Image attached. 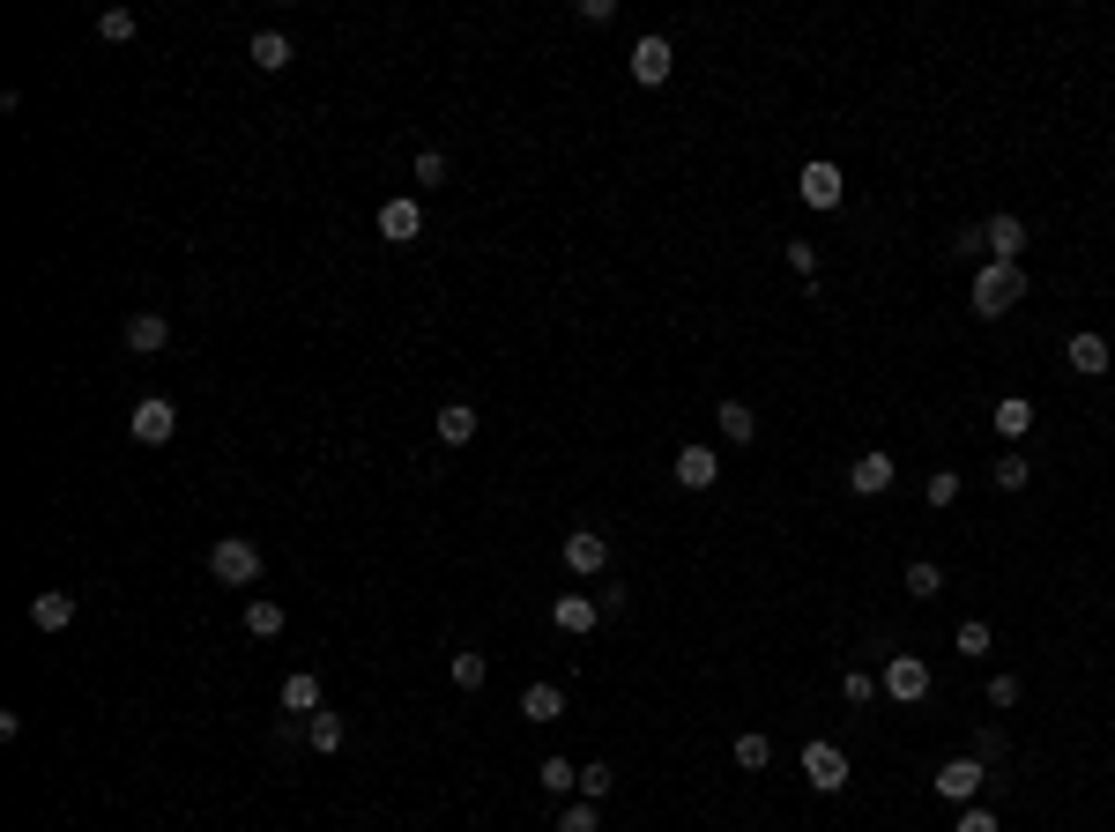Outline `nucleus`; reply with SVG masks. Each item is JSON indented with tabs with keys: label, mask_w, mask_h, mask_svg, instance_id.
I'll return each mask as SVG.
<instances>
[{
	"label": "nucleus",
	"mask_w": 1115,
	"mask_h": 832,
	"mask_svg": "<svg viewBox=\"0 0 1115 832\" xmlns=\"http://www.w3.org/2000/svg\"><path fill=\"white\" fill-rule=\"evenodd\" d=\"M432 424H439V439H446V446H469V439H476V409H469V402H446Z\"/></svg>",
	"instance_id": "20"
},
{
	"label": "nucleus",
	"mask_w": 1115,
	"mask_h": 832,
	"mask_svg": "<svg viewBox=\"0 0 1115 832\" xmlns=\"http://www.w3.org/2000/svg\"><path fill=\"white\" fill-rule=\"evenodd\" d=\"M789 268L795 275H818V245L811 239H789Z\"/></svg>",
	"instance_id": "38"
},
{
	"label": "nucleus",
	"mask_w": 1115,
	"mask_h": 832,
	"mask_svg": "<svg viewBox=\"0 0 1115 832\" xmlns=\"http://www.w3.org/2000/svg\"><path fill=\"white\" fill-rule=\"evenodd\" d=\"M990 707H1018V677H990Z\"/></svg>",
	"instance_id": "40"
},
{
	"label": "nucleus",
	"mask_w": 1115,
	"mask_h": 832,
	"mask_svg": "<svg viewBox=\"0 0 1115 832\" xmlns=\"http://www.w3.org/2000/svg\"><path fill=\"white\" fill-rule=\"evenodd\" d=\"M558 832H602V818H595V803H566Z\"/></svg>",
	"instance_id": "36"
},
{
	"label": "nucleus",
	"mask_w": 1115,
	"mask_h": 832,
	"mask_svg": "<svg viewBox=\"0 0 1115 832\" xmlns=\"http://www.w3.org/2000/svg\"><path fill=\"white\" fill-rule=\"evenodd\" d=\"M982 245H990V261H1018L1026 223H1018V216H990V223H982Z\"/></svg>",
	"instance_id": "16"
},
{
	"label": "nucleus",
	"mask_w": 1115,
	"mask_h": 832,
	"mask_svg": "<svg viewBox=\"0 0 1115 832\" xmlns=\"http://www.w3.org/2000/svg\"><path fill=\"white\" fill-rule=\"evenodd\" d=\"M974 759H982V765L1004 759V735H996V729H974Z\"/></svg>",
	"instance_id": "39"
},
{
	"label": "nucleus",
	"mask_w": 1115,
	"mask_h": 832,
	"mask_svg": "<svg viewBox=\"0 0 1115 832\" xmlns=\"http://www.w3.org/2000/svg\"><path fill=\"white\" fill-rule=\"evenodd\" d=\"M164 343H172V319L164 313H134L126 319V349H134V357H156Z\"/></svg>",
	"instance_id": "15"
},
{
	"label": "nucleus",
	"mask_w": 1115,
	"mask_h": 832,
	"mask_svg": "<svg viewBox=\"0 0 1115 832\" xmlns=\"http://www.w3.org/2000/svg\"><path fill=\"white\" fill-rule=\"evenodd\" d=\"M417 231H424V209H417V201H409V194H395V201H387V209H379V239L409 245V239H417Z\"/></svg>",
	"instance_id": "13"
},
{
	"label": "nucleus",
	"mask_w": 1115,
	"mask_h": 832,
	"mask_svg": "<svg viewBox=\"0 0 1115 832\" xmlns=\"http://www.w3.org/2000/svg\"><path fill=\"white\" fill-rule=\"evenodd\" d=\"M417 186H446V149H417Z\"/></svg>",
	"instance_id": "35"
},
{
	"label": "nucleus",
	"mask_w": 1115,
	"mask_h": 832,
	"mask_svg": "<svg viewBox=\"0 0 1115 832\" xmlns=\"http://www.w3.org/2000/svg\"><path fill=\"white\" fill-rule=\"evenodd\" d=\"M767 759H773V743H767V735H737V765L767 773Z\"/></svg>",
	"instance_id": "34"
},
{
	"label": "nucleus",
	"mask_w": 1115,
	"mask_h": 832,
	"mask_svg": "<svg viewBox=\"0 0 1115 832\" xmlns=\"http://www.w3.org/2000/svg\"><path fill=\"white\" fill-rule=\"evenodd\" d=\"M30 625H38V632H68L74 625V595H38V602H30Z\"/></svg>",
	"instance_id": "19"
},
{
	"label": "nucleus",
	"mask_w": 1115,
	"mask_h": 832,
	"mask_svg": "<svg viewBox=\"0 0 1115 832\" xmlns=\"http://www.w3.org/2000/svg\"><path fill=\"white\" fill-rule=\"evenodd\" d=\"M669 68H677L669 38H640V45H632V82H647V90H655V82H669Z\"/></svg>",
	"instance_id": "11"
},
{
	"label": "nucleus",
	"mask_w": 1115,
	"mask_h": 832,
	"mask_svg": "<svg viewBox=\"0 0 1115 832\" xmlns=\"http://www.w3.org/2000/svg\"><path fill=\"white\" fill-rule=\"evenodd\" d=\"M714 424H721V439H729V446H751V439H759V416H751V402H721Z\"/></svg>",
	"instance_id": "17"
},
{
	"label": "nucleus",
	"mask_w": 1115,
	"mask_h": 832,
	"mask_svg": "<svg viewBox=\"0 0 1115 832\" xmlns=\"http://www.w3.org/2000/svg\"><path fill=\"white\" fill-rule=\"evenodd\" d=\"M209 572H216L223 588H253V580H261V542H246V536H223L216 550H209Z\"/></svg>",
	"instance_id": "2"
},
{
	"label": "nucleus",
	"mask_w": 1115,
	"mask_h": 832,
	"mask_svg": "<svg viewBox=\"0 0 1115 832\" xmlns=\"http://www.w3.org/2000/svg\"><path fill=\"white\" fill-rule=\"evenodd\" d=\"M566 572H580V580H595V572H610V542L595 536V528H580V536H566Z\"/></svg>",
	"instance_id": "8"
},
{
	"label": "nucleus",
	"mask_w": 1115,
	"mask_h": 832,
	"mask_svg": "<svg viewBox=\"0 0 1115 832\" xmlns=\"http://www.w3.org/2000/svg\"><path fill=\"white\" fill-rule=\"evenodd\" d=\"M1026 484H1034L1026 454H996V490H1026Z\"/></svg>",
	"instance_id": "30"
},
{
	"label": "nucleus",
	"mask_w": 1115,
	"mask_h": 832,
	"mask_svg": "<svg viewBox=\"0 0 1115 832\" xmlns=\"http://www.w3.org/2000/svg\"><path fill=\"white\" fill-rule=\"evenodd\" d=\"M803 781H811L818 795H841V788H848V759H841V743H803Z\"/></svg>",
	"instance_id": "3"
},
{
	"label": "nucleus",
	"mask_w": 1115,
	"mask_h": 832,
	"mask_svg": "<svg viewBox=\"0 0 1115 832\" xmlns=\"http://www.w3.org/2000/svg\"><path fill=\"white\" fill-rule=\"evenodd\" d=\"M134 30H142V23H134V8H104V16H98V38H104V45H126Z\"/></svg>",
	"instance_id": "27"
},
{
	"label": "nucleus",
	"mask_w": 1115,
	"mask_h": 832,
	"mask_svg": "<svg viewBox=\"0 0 1115 832\" xmlns=\"http://www.w3.org/2000/svg\"><path fill=\"white\" fill-rule=\"evenodd\" d=\"M908 595H922V602H930V595H944V565L915 558V565H908Z\"/></svg>",
	"instance_id": "28"
},
{
	"label": "nucleus",
	"mask_w": 1115,
	"mask_h": 832,
	"mask_svg": "<svg viewBox=\"0 0 1115 832\" xmlns=\"http://www.w3.org/2000/svg\"><path fill=\"white\" fill-rule=\"evenodd\" d=\"M795 194L811 201V209H841V194H848V179H841V164H803V179H795Z\"/></svg>",
	"instance_id": "6"
},
{
	"label": "nucleus",
	"mask_w": 1115,
	"mask_h": 832,
	"mask_svg": "<svg viewBox=\"0 0 1115 832\" xmlns=\"http://www.w3.org/2000/svg\"><path fill=\"white\" fill-rule=\"evenodd\" d=\"M885 691L900 699V707H915L922 691H930V661H922V655H892L885 661Z\"/></svg>",
	"instance_id": "7"
},
{
	"label": "nucleus",
	"mask_w": 1115,
	"mask_h": 832,
	"mask_svg": "<svg viewBox=\"0 0 1115 832\" xmlns=\"http://www.w3.org/2000/svg\"><path fill=\"white\" fill-rule=\"evenodd\" d=\"M305 743H313L321 759H335V751H343V713H313V721H305Z\"/></svg>",
	"instance_id": "24"
},
{
	"label": "nucleus",
	"mask_w": 1115,
	"mask_h": 832,
	"mask_svg": "<svg viewBox=\"0 0 1115 832\" xmlns=\"http://www.w3.org/2000/svg\"><path fill=\"white\" fill-rule=\"evenodd\" d=\"M246 632H253V639H275V632H283V602H268V595H261V602L246 610Z\"/></svg>",
	"instance_id": "29"
},
{
	"label": "nucleus",
	"mask_w": 1115,
	"mask_h": 832,
	"mask_svg": "<svg viewBox=\"0 0 1115 832\" xmlns=\"http://www.w3.org/2000/svg\"><path fill=\"white\" fill-rule=\"evenodd\" d=\"M960 655H990V625H982V617H966V625H960Z\"/></svg>",
	"instance_id": "37"
},
{
	"label": "nucleus",
	"mask_w": 1115,
	"mask_h": 832,
	"mask_svg": "<svg viewBox=\"0 0 1115 832\" xmlns=\"http://www.w3.org/2000/svg\"><path fill=\"white\" fill-rule=\"evenodd\" d=\"M982 781H990V765L974 759V751H966V759H952V765H937V795H944V803H974V795H982Z\"/></svg>",
	"instance_id": "5"
},
{
	"label": "nucleus",
	"mask_w": 1115,
	"mask_h": 832,
	"mask_svg": "<svg viewBox=\"0 0 1115 832\" xmlns=\"http://www.w3.org/2000/svg\"><path fill=\"white\" fill-rule=\"evenodd\" d=\"M841 699H848V707H870V699H878V677H870V669H848V677H841Z\"/></svg>",
	"instance_id": "32"
},
{
	"label": "nucleus",
	"mask_w": 1115,
	"mask_h": 832,
	"mask_svg": "<svg viewBox=\"0 0 1115 832\" xmlns=\"http://www.w3.org/2000/svg\"><path fill=\"white\" fill-rule=\"evenodd\" d=\"M848 490H855V498H885V490H892V454H855Z\"/></svg>",
	"instance_id": "12"
},
{
	"label": "nucleus",
	"mask_w": 1115,
	"mask_h": 832,
	"mask_svg": "<svg viewBox=\"0 0 1115 832\" xmlns=\"http://www.w3.org/2000/svg\"><path fill=\"white\" fill-rule=\"evenodd\" d=\"M610 788H618V773H610V765H580V803H602Z\"/></svg>",
	"instance_id": "31"
},
{
	"label": "nucleus",
	"mask_w": 1115,
	"mask_h": 832,
	"mask_svg": "<svg viewBox=\"0 0 1115 832\" xmlns=\"http://www.w3.org/2000/svg\"><path fill=\"white\" fill-rule=\"evenodd\" d=\"M253 68H261V74H283V68H291V60H297V52H291V38H283V30H261V38H253Z\"/></svg>",
	"instance_id": "18"
},
{
	"label": "nucleus",
	"mask_w": 1115,
	"mask_h": 832,
	"mask_svg": "<svg viewBox=\"0 0 1115 832\" xmlns=\"http://www.w3.org/2000/svg\"><path fill=\"white\" fill-rule=\"evenodd\" d=\"M996 432H1004V439H1026V432H1034V402H1026V394H1004V402H996Z\"/></svg>",
	"instance_id": "22"
},
{
	"label": "nucleus",
	"mask_w": 1115,
	"mask_h": 832,
	"mask_svg": "<svg viewBox=\"0 0 1115 832\" xmlns=\"http://www.w3.org/2000/svg\"><path fill=\"white\" fill-rule=\"evenodd\" d=\"M922 498H930V514H937V506H952V498H960V476H952V468H937V476L922 484Z\"/></svg>",
	"instance_id": "33"
},
{
	"label": "nucleus",
	"mask_w": 1115,
	"mask_h": 832,
	"mask_svg": "<svg viewBox=\"0 0 1115 832\" xmlns=\"http://www.w3.org/2000/svg\"><path fill=\"white\" fill-rule=\"evenodd\" d=\"M1064 357H1071V372H1086V379H1101V372L1115 365V349L1101 343L1093 327H1078V335H1071V349H1064Z\"/></svg>",
	"instance_id": "14"
},
{
	"label": "nucleus",
	"mask_w": 1115,
	"mask_h": 832,
	"mask_svg": "<svg viewBox=\"0 0 1115 832\" xmlns=\"http://www.w3.org/2000/svg\"><path fill=\"white\" fill-rule=\"evenodd\" d=\"M669 476L685 490H707L721 476V461H714V446H677V461H669Z\"/></svg>",
	"instance_id": "9"
},
{
	"label": "nucleus",
	"mask_w": 1115,
	"mask_h": 832,
	"mask_svg": "<svg viewBox=\"0 0 1115 832\" xmlns=\"http://www.w3.org/2000/svg\"><path fill=\"white\" fill-rule=\"evenodd\" d=\"M550 625L572 632V639H588L595 625H602V602H588V595H558V602H550Z\"/></svg>",
	"instance_id": "10"
},
{
	"label": "nucleus",
	"mask_w": 1115,
	"mask_h": 832,
	"mask_svg": "<svg viewBox=\"0 0 1115 832\" xmlns=\"http://www.w3.org/2000/svg\"><path fill=\"white\" fill-rule=\"evenodd\" d=\"M520 713H528L536 729H550V721L566 713V691H558V684H528V699H520Z\"/></svg>",
	"instance_id": "21"
},
{
	"label": "nucleus",
	"mask_w": 1115,
	"mask_h": 832,
	"mask_svg": "<svg viewBox=\"0 0 1115 832\" xmlns=\"http://www.w3.org/2000/svg\"><path fill=\"white\" fill-rule=\"evenodd\" d=\"M283 707H291V713H321V677H305V669L283 677Z\"/></svg>",
	"instance_id": "25"
},
{
	"label": "nucleus",
	"mask_w": 1115,
	"mask_h": 832,
	"mask_svg": "<svg viewBox=\"0 0 1115 832\" xmlns=\"http://www.w3.org/2000/svg\"><path fill=\"white\" fill-rule=\"evenodd\" d=\"M1018 297H1026V268H1018V261H990V268L974 275V313L982 319H1004Z\"/></svg>",
	"instance_id": "1"
},
{
	"label": "nucleus",
	"mask_w": 1115,
	"mask_h": 832,
	"mask_svg": "<svg viewBox=\"0 0 1115 832\" xmlns=\"http://www.w3.org/2000/svg\"><path fill=\"white\" fill-rule=\"evenodd\" d=\"M126 432H134L142 446H164V439L179 432V409L164 402V394H149V402H134V416H126Z\"/></svg>",
	"instance_id": "4"
},
{
	"label": "nucleus",
	"mask_w": 1115,
	"mask_h": 832,
	"mask_svg": "<svg viewBox=\"0 0 1115 832\" xmlns=\"http://www.w3.org/2000/svg\"><path fill=\"white\" fill-rule=\"evenodd\" d=\"M446 677H454V691H484V677H491V661L476 655V647H462V655L446 661Z\"/></svg>",
	"instance_id": "23"
},
{
	"label": "nucleus",
	"mask_w": 1115,
	"mask_h": 832,
	"mask_svg": "<svg viewBox=\"0 0 1115 832\" xmlns=\"http://www.w3.org/2000/svg\"><path fill=\"white\" fill-rule=\"evenodd\" d=\"M960 832H996V818H990V810H966V818H960Z\"/></svg>",
	"instance_id": "41"
},
{
	"label": "nucleus",
	"mask_w": 1115,
	"mask_h": 832,
	"mask_svg": "<svg viewBox=\"0 0 1115 832\" xmlns=\"http://www.w3.org/2000/svg\"><path fill=\"white\" fill-rule=\"evenodd\" d=\"M536 781H544L550 795H572V788H580V765H572V759H544V765H536Z\"/></svg>",
	"instance_id": "26"
}]
</instances>
